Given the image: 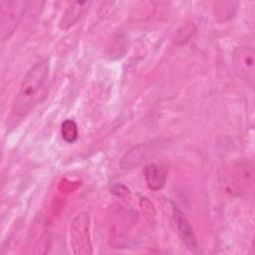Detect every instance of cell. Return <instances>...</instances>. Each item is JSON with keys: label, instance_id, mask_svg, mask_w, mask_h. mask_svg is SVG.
<instances>
[{"label": "cell", "instance_id": "obj_4", "mask_svg": "<svg viewBox=\"0 0 255 255\" xmlns=\"http://www.w3.org/2000/svg\"><path fill=\"white\" fill-rule=\"evenodd\" d=\"M90 218L86 212L79 213L71 224V246L78 255H88L93 252L90 240Z\"/></svg>", "mask_w": 255, "mask_h": 255}, {"label": "cell", "instance_id": "obj_8", "mask_svg": "<svg viewBox=\"0 0 255 255\" xmlns=\"http://www.w3.org/2000/svg\"><path fill=\"white\" fill-rule=\"evenodd\" d=\"M89 4L90 3L88 1H77L71 3L70 6L63 13V16L60 21V28L66 30L69 29L71 26L75 25L78 22V20L83 16Z\"/></svg>", "mask_w": 255, "mask_h": 255}, {"label": "cell", "instance_id": "obj_1", "mask_svg": "<svg viewBox=\"0 0 255 255\" xmlns=\"http://www.w3.org/2000/svg\"><path fill=\"white\" fill-rule=\"evenodd\" d=\"M49 64L46 59L37 62L24 77L12 105V112L18 117L26 116L46 94Z\"/></svg>", "mask_w": 255, "mask_h": 255}, {"label": "cell", "instance_id": "obj_5", "mask_svg": "<svg viewBox=\"0 0 255 255\" xmlns=\"http://www.w3.org/2000/svg\"><path fill=\"white\" fill-rule=\"evenodd\" d=\"M232 67L242 80L251 88L255 79V51L253 47H237L232 53Z\"/></svg>", "mask_w": 255, "mask_h": 255}, {"label": "cell", "instance_id": "obj_7", "mask_svg": "<svg viewBox=\"0 0 255 255\" xmlns=\"http://www.w3.org/2000/svg\"><path fill=\"white\" fill-rule=\"evenodd\" d=\"M143 177L147 187L152 191L161 189L167 179V170L163 165L156 163L146 164L143 168Z\"/></svg>", "mask_w": 255, "mask_h": 255}, {"label": "cell", "instance_id": "obj_2", "mask_svg": "<svg viewBox=\"0 0 255 255\" xmlns=\"http://www.w3.org/2000/svg\"><path fill=\"white\" fill-rule=\"evenodd\" d=\"M254 166L251 161L239 160L230 163L224 173L225 187L231 193L238 195L246 193L253 184Z\"/></svg>", "mask_w": 255, "mask_h": 255}, {"label": "cell", "instance_id": "obj_3", "mask_svg": "<svg viewBox=\"0 0 255 255\" xmlns=\"http://www.w3.org/2000/svg\"><path fill=\"white\" fill-rule=\"evenodd\" d=\"M0 38L2 41L9 38L17 28L26 10V1H1Z\"/></svg>", "mask_w": 255, "mask_h": 255}, {"label": "cell", "instance_id": "obj_9", "mask_svg": "<svg viewBox=\"0 0 255 255\" xmlns=\"http://www.w3.org/2000/svg\"><path fill=\"white\" fill-rule=\"evenodd\" d=\"M63 139L68 143H74L78 139V127L72 120H66L61 127Z\"/></svg>", "mask_w": 255, "mask_h": 255}, {"label": "cell", "instance_id": "obj_6", "mask_svg": "<svg viewBox=\"0 0 255 255\" xmlns=\"http://www.w3.org/2000/svg\"><path fill=\"white\" fill-rule=\"evenodd\" d=\"M171 209H172V217L182 242L185 244V246L188 248L189 251H191L192 253H197L198 244H197V240L191 224L189 223L184 213L173 202H171Z\"/></svg>", "mask_w": 255, "mask_h": 255}]
</instances>
